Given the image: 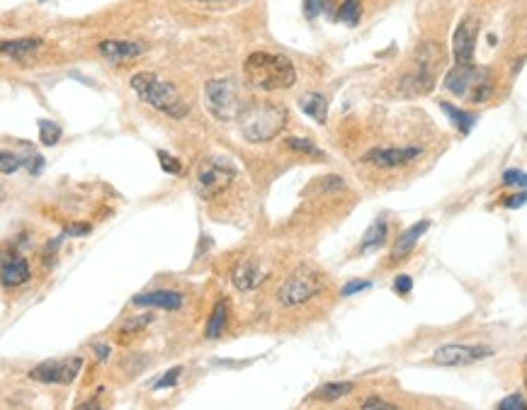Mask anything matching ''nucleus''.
I'll return each mask as SVG.
<instances>
[{
  "mask_svg": "<svg viewBox=\"0 0 527 410\" xmlns=\"http://www.w3.org/2000/svg\"><path fill=\"white\" fill-rule=\"evenodd\" d=\"M299 104H302V112L309 114L314 122H319V124L328 122V100L321 93H307L299 100Z\"/></svg>",
  "mask_w": 527,
  "mask_h": 410,
  "instance_id": "f3484780",
  "label": "nucleus"
},
{
  "mask_svg": "<svg viewBox=\"0 0 527 410\" xmlns=\"http://www.w3.org/2000/svg\"><path fill=\"white\" fill-rule=\"evenodd\" d=\"M0 202H3V189H0Z\"/></svg>",
  "mask_w": 527,
  "mask_h": 410,
  "instance_id": "a19ab883",
  "label": "nucleus"
},
{
  "mask_svg": "<svg viewBox=\"0 0 527 410\" xmlns=\"http://www.w3.org/2000/svg\"><path fill=\"white\" fill-rule=\"evenodd\" d=\"M338 20L347 25H357V20H360V3L357 0H345L338 10Z\"/></svg>",
  "mask_w": 527,
  "mask_h": 410,
  "instance_id": "b1692460",
  "label": "nucleus"
},
{
  "mask_svg": "<svg viewBox=\"0 0 527 410\" xmlns=\"http://www.w3.org/2000/svg\"><path fill=\"white\" fill-rule=\"evenodd\" d=\"M185 296L178 292H168V289H161V292H146V294H136L134 303L136 306H151V308H166V311H175V308L182 306Z\"/></svg>",
  "mask_w": 527,
  "mask_h": 410,
  "instance_id": "ddd939ff",
  "label": "nucleus"
},
{
  "mask_svg": "<svg viewBox=\"0 0 527 410\" xmlns=\"http://www.w3.org/2000/svg\"><path fill=\"white\" fill-rule=\"evenodd\" d=\"M22 163H25L22 158L8 153V151H0V170H3V172H15L20 165H22Z\"/></svg>",
  "mask_w": 527,
  "mask_h": 410,
  "instance_id": "cd10ccee",
  "label": "nucleus"
},
{
  "mask_svg": "<svg viewBox=\"0 0 527 410\" xmlns=\"http://www.w3.org/2000/svg\"><path fill=\"white\" fill-rule=\"evenodd\" d=\"M287 122V107L275 102H255L251 107H244L239 114L241 134L251 144H267L282 131Z\"/></svg>",
  "mask_w": 527,
  "mask_h": 410,
  "instance_id": "7ed1b4c3",
  "label": "nucleus"
},
{
  "mask_svg": "<svg viewBox=\"0 0 527 410\" xmlns=\"http://www.w3.org/2000/svg\"><path fill=\"white\" fill-rule=\"evenodd\" d=\"M224 328H226V301L221 299V301H217V306H214L212 315H209L204 335H207L209 340H217L219 335L224 333Z\"/></svg>",
  "mask_w": 527,
  "mask_h": 410,
  "instance_id": "aec40b11",
  "label": "nucleus"
},
{
  "mask_svg": "<svg viewBox=\"0 0 527 410\" xmlns=\"http://www.w3.org/2000/svg\"><path fill=\"white\" fill-rule=\"evenodd\" d=\"M503 182H505V185H510V187H515V185H518L520 189H523V187H525V182H527V177H525V172H523V170H508V172H505V175H503Z\"/></svg>",
  "mask_w": 527,
  "mask_h": 410,
  "instance_id": "7c9ffc66",
  "label": "nucleus"
},
{
  "mask_svg": "<svg viewBox=\"0 0 527 410\" xmlns=\"http://www.w3.org/2000/svg\"><path fill=\"white\" fill-rule=\"evenodd\" d=\"M491 355L493 350L486 345H442L440 350H435L433 360L442 367H465Z\"/></svg>",
  "mask_w": 527,
  "mask_h": 410,
  "instance_id": "1a4fd4ad",
  "label": "nucleus"
},
{
  "mask_svg": "<svg viewBox=\"0 0 527 410\" xmlns=\"http://www.w3.org/2000/svg\"><path fill=\"white\" fill-rule=\"evenodd\" d=\"M204 102L214 119L219 122H234L239 114L244 112V97H241V88L231 78H214L204 88Z\"/></svg>",
  "mask_w": 527,
  "mask_h": 410,
  "instance_id": "20e7f679",
  "label": "nucleus"
},
{
  "mask_svg": "<svg viewBox=\"0 0 527 410\" xmlns=\"http://www.w3.org/2000/svg\"><path fill=\"white\" fill-rule=\"evenodd\" d=\"M83 369L81 357H71V360H49L36 364L29 371V378L39 383H73L78 371Z\"/></svg>",
  "mask_w": 527,
  "mask_h": 410,
  "instance_id": "6e6552de",
  "label": "nucleus"
},
{
  "mask_svg": "<svg viewBox=\"0 0 527 410\" xmlns=\"http://www.w3.org/2000/svg\"><path fill=\"white\" fill-rule=\"evenodd\" d=\"M158 160H161V165H163V170H166V172L178 175V172L182 170V163L178 160V158H173L171 153H166V151H158Z\"/></svg>",
  "mask_w": 527,
  "mask_h": 410,
  "instance_id": "c85d7f7f",
  "label": "nucleus"
},
{
  "mask_svg": "<svg viewBox=\"0 0 527 410\" xmlns=\"http://www.w3.org/2000/svg\"><path fill=\"white\" fill-rule=\"evenodd\" d=\"M423 149L420 146H389V149H372L362 156V163L374 168H399L408 165L411 160H415Z\"/></svg>",
  "mask_w": 527,
  "mask_h": 410,
  "instance_id": "9d476101",
  "label": "nucleus"
},
{
  "mask_svg": "<svg viewBox=\"0 0 527 410\" xmlns=\"http://www.w3.org/2000/svg\"><path fill=\"white\" fill-rule=\"evenodd\" d=\"M362 408H365V410H396V406H394V403L382 401L379 396H370L365 403H362Z\"/></svg>",
  "mask_w": 527,
  "mask_h": 410,
  "instance_id": "2f4dec72",
  "label": "nucleus"
},
{
  "mask_svg": "<svg viewBox=\"0 0 527 410\" xmlns=\"http://www.w3.org/2000/svg\"><path fill=\"white\" fill-rule=\"evenodd\" d=\"M440 107H442V112H445L447 117L457 124V129H460L462 134H469V131H472V126L476 124V114L462 112V109H457L455 104H450V102H440Z\"/></svg>",
  "mask_w": 527,
  "mask_h": 410,
  "instance_id": "412c9836",
  "label": "nucleus"
},
{
  "mask_svg": "<svg viewBox=\"0 0 527 410\" xmlns=\"http://www.w3.org/2000/svg\"><path fill=\"white\" fill-rule=\"evenodd\" d=\"M202 3H212V0H202Z\"/></svg>",
  "mask_w": 527,
  "mask_h": 410,
  "instance_id": "79ce46f5",
  "label": "nucleus"
},
{
  "mask_svg": "<svg viewBox=\"0 0 527 410\" xmlns=\"http://www.w3.org/2000/svg\"><path fill=\"white\" fill-rule=\"evenodd\" d=\"M428 228H430V221L423 219V221H418L415 226H411L408 231H403V235L396 240V245H394V250H392V262L403 260V257L413 250V245L420 240V235H423Z\"/></svg>",
  "mask_w": 527,
  "mask_h": 410,
  "instance_id": "2eb2a0df",
  "label": "nucleus"
},
{
  "mask_svg": "<svg viewBox=\"0 0 527 410\" xmlns=\"http://www.w3.org/2000/svg\"><path fill=\"white\" fill-rule=\"evenodd\" d=\"M520 408H525V401H523V396H520V393L508 396L505 401L498 403V410H520Z\"/></svg>",
  "mask_w": 527,
  "mask_h": 410,
  "instance_id": "f704fd0d",
  "label": "nucleus"
},
{
  "mask_svg": "<svg viewBox=\"0 0 527 410\" xmlns=\"http://www.w3.org/2000/svg\"><path fill=\"white\" fill-rule=\"evenodd\" d=\"M384 243H387V224H384V221H377V224H372L370 228H367L365 238H362V245H360V252H370L374 248H382Z\"/></svg>",
  "mask_w": 527,
  "mask_h": 410,
  "instance_id": "4be33fe9",
  "label": "nucleus"
},
{
  "mask_svg": "<svg viewBox=\"0 0 527 410\" xmlns=\"http://www.w3.org/2000/svg\"><path fill=\"white\" fill-rule=\"evenodd\" d=\"M239 175L236 165L224 158H209L207 163H202L197 172V192L204 199H214L217 194L224 192L226 187L234 182V177Z\"/></svg>",
  "mask_w": 527,
  "mask_h": 410,
  "instance_id": "0eeeda50",
  "label": "nucleus"
},
{
  "mask_svg": "<svg viewBox=\"0 0 527 410\" xmlns=\"http://www.w3.org/2000/svg\"><path fill=\"white\" fill-rule=\"evenodd\" d=\"M352 388H355V383H350V381H328V383H323V386H321L311 398H319V401L333 403V401H340V398H345L347 393H352Z\"/></svg>",
  "mask_w": 527,
  "mask_h": 410,
  "instance_id": "6ab92c4d",
  "label": "nucleus"
},
{
  "mask_svg": "<svg viewBox=\"0 0 527 410\" xmlns=\"http://www.w3.org/2000/svg\"><path fill=\"white\" fill-rule=\"evenodd\" d=\"M154 320V315H139V318H129L126 323L122 325V335H131V333H136V330H141V328H146V325Z\"/></svg>",
  "mask_w": 527,
  "mask_h": 410,
  "instance_id": "bb28decb",
  "label": "nucleus"
},
{
  "mask_svg": "<svg viewBox=\"0 0 527 410\" xmlns=\"http://www.w3.org/2000/svg\"><path fill=\"white\" fill-rule=\"evenodd\" d=\"M525 204V192H520L518 197H510L508 202H505V207L508 209H518V207H523Z\"/></svg>",
  "mask_w": 527,
  "mask_h": 410,
  "instance_id": "4c0bfd02",
  "label": "nucleus"
},
{
  "mask_svg": "<svg viewBox=\"0 0 527 410\" xmlns=\"http://www.w3.org/2000/svg\"><path fill=\"white\" fill-rule=\"evenodd\" d=\"M180 374H182V367H173V369H168L166 374H163L158 381L154 383V388L156 391H163V388H171V386H175L178 383V378H180Z\"/></svg>",
  "mask_w": 527,
  "mask_h": 410,
  "instance_id": "a878e982",
  "label": "nucleus"
},
{
  "mask_svg": "<svg viewBox=\"0 0 527 410\" xmlns=\"http://www.w3.org/2000/svg\"><path fill=\"white\" fill-rule=\"evenodd\" d=\"M95 355H98L100 360H107V355H109V347H107V345H95Z\"/></svg>",
  "mask_w": 527,
  "mask_h": 410,
  "instance_id": "ea45409f",
  "label": "nucleus"
},
{
  "mask_svg": "<svg viewBox=\"0 0 527 410\" xmlns=\"http://www.w3.org/2000/svg\"><path fill=\"white\" fill-rule=\"evenodd\" d=\"M44 41L36 39V36H27V39H13V41H3L0 44V54L5 56H27L32 51L41 49Z\"/></svg>",
  "mask_w": 527,
  "mask_h": 410,
  "instance_id": "a211bd4d",
  "label": "nucleus"
},
{
  "mask_svg": "<svg viewBox=\"0 0 527 410\" xmlns=\"http://www.w3.org/2000/svg\"><path fill=\"white\" fill-rule=\"evenodd\" d=\"M27 280H29V265L25 257L15 255L10 262L0 265V284L3 287H20V284H25Z\"/></svg>",
  "mask_w": 527,
  "mask_h": 410,
  "instance_id": "dca6fc26",
  "label": "nucleus"
},
{
  "mask_svg": "<svg viewBox=\"0 0 527 410\" xmlns=\"http://www.w3.org/2000/svg\"><path fill=\"white\" fill-rule=\"evenodd\" d=\"M411 289H413V280H411L408 275H399L396 280H394V292L401 294V296H406Z\"/></svg>",
  "mask_w": 527,
  "mask_h": 410,
  "instance_id": "72a5a7b5",
  "label": "nucleus"
},
{
  "mask_svg": "<svg viewBox=\"0 0 527 410\" xmlns=\"http://www.w3.org/2000/svg\"><path fill=\"white\" fill-rule=\"evenodd\" d=\"M262 277H265V272H262V267L258 265L255 260H241L239 265L234 267L231 282H234V287L241 289V292H251V289L260 287Z\"/></svg>",
  "mask_w": 527,
  "mask_h": 410,
  "instance_id": "f8f14e48",
  "label": "nucleus"
},
{
  "mask_svg": "<svg viewBox=\"0 0 527 410\" xmlns=\"http://www.w3.org/2000/svg\"><path fill=\"white\" fill-rule=\"evenodd\" d=\"M307 3V15L309 18H316L319 13H323L328 8V0H304Z\"/></svg>",
  "mask_w": 527,
  "mask_h": 410,
  "instance_id": "c9c22d12",
  "label": "nucleus"
},
{
  "mask_svg": "<svg viewBox=\"0 0 527 410\" xmlns=\"http://www.w3.org/2000/svg\"><path fill=\"white\" fill-rule=\"evenodd\" d=\"M287 146H289L292 151H299V153H307V156H316V158L323 156V153H321L319 146H314L309 139H299V136H289V139H287Z\"/></svg>",
  "mask_w": 527,
  "mask_h": 410,
  "instance_id": "393cba45",
  "label": "nucleus"
},
{
  "mask_svg": "<svg viewBox=\"0 0 527 410\" xmlns=\"http://www.w3.org/2000/svg\"><path fill=\"white\" fill-rule=\"evenodd\" d=\"M323 275L311 265H302L289 275V280L279 289V303L282 306H302L309 299L319 296L323 292Z\"/></svg>",
  "mask_w": 527,
  "mask_h": 410,
  "instance_id": "423d86ee",
  "label": "nucleus"
},
{
  "mask_svg": "<svg viewBox=\"0 0 527 410\" xmlns=\"http://www.w3.org/2000/svg\"><path fill=\"white\" fill-rule=\"evenodd\" d=\"M246 81L255 90H287L297 83V71L287 56L255 51L246 61Z\"/></svg>",
  "mask_w": 527,
  "mask_h": 410,
  "instance_id": "f257e3e1",
  "label": "nucleus"
},
{
  "mask_svg": "<svg viewBox=\"0 0 527 410\" xmlns=\"http://www.w3.org/2000/svg\"><path fill=\"white\" fill-rule=\"evenodd\" d=\"M13 257H15V250H13V248H3V245H0V265L10 262Z\"/></svg>",
  "mask_w": 527,
  "mask_h": 410,
  "instance_id": "58836bf2",
  "label": "nucleus"
},
{
  "mask_svg": "<svg viewBox=\"0 0 527 410\" xmlns=\"http://www.w3.org/2000/svg\"><path fill=\"white\" fill-rule=\"evenodd\" d=\"M316 185H319L321 192H328V189H340L345 185V180L338 175H326V177H321V180H316Z\"/></svg>",
  "mask_w": 527,
  "mask_h": 410,
  "instance_id": "c756f323",
  "label": "nucleus"
},
{
  "mask_svg": "<svg viewBox=\"0 0 527 410\" xmlns=\"http://www.w3.org/2000/svg\"><path fill=\"white\" fill-rule=\"evenodd\" d=\"M131 90L139 95L146 104H151L154 109L173 119H182L189 112L187 102L180 97L178 88L173 83L158 78L156 73H136V76H131Z\"/></svg>",
  "mask_w": 527,
  "mask_h": 410,
  "instance_id": "f03ea898",
  "label": "nucleus"
},
{
  "mask_svg": "<svg viewBox=\"0 0 527 410\" xmlns=\"http://www.w3.org/2000/svg\"><path fill=\"white\" fill-rule=\"evenodd\" d=\"M452 49H455L457 63H472L474 49H476V20L474 18L462 20L460 27L455 32V39H452Z\"/></svg>",
  "mask_w": 527,
  "mask_h": 410,
  "instance_id": "9b49d317",
  "label": "nucleus"
},
{
  "mask_svg": "<svg viewBox=\"0 0 527 410\" xmlns=\"http://www.w3.org/2000/svg\"><path fill=\"white\" fill-rule=\"evenodd\" d=\"M372 287V282H367V280H355V282H350V284H345L342 287V296H352V294H357V292H365V289H370Z\"/></svg>",
  "mask_w": 527,
  "mask_h": 410,
  "instance_id": "473e14b6",
  "label": "nucleus"
},
{
  "mask_svg": "<svg viewBox=\"0 0 527 410\" xmlns=\"http://www.w3.org/2000/svg\"><path fill=\"white\" fill-rule=\"evenodd\" d=\"M91 233V224H71L66 226V235H86Z\"/></svg>",
  "mask_w": 527,
  "mask_h": 410,
  "instance_id": "e433bc0d",
  "label": "nucleus"
},
{
  "mask_svg": "<svg viewBox=\"0 0 527 410\" xmlns=\"http://www.w3.org/2000/svg\"><path fill=\"white\" fill-rule=\"evenodd\" d=\"M100 54L107 56V59L112 61H129V59H136V56L144 54V46L136 44V41H119V39H107V41H100Z\"/></svg>",
  "mask_w": 527,
  "mask_h": 410,
  "instance_id": "4468645a",
  "label": "nucleus"
},
{
  "mask_svg": "<svg viewBox=\"0 0 527 410\" xmlns=\"http://www.w3.org/2000/svg\"><path fill=\"white\" fill-rule=\"evenodd\" d=\"M61 139V126L56 122H46V119H41L39 122V141L44 146H56Z\"/></svg>",
  "mask_w": 527,
  "mask_h": 410,
  "instance_id": "5701e85b",
  "label": "nucleus"
},
{
  "mask_svg": "<svg viewBox=\"0 0 527 410\" xmlns=\"http://www.w3.org/2000/svg\"><path fill=\"white\" fill-rule=\"evenodd\" d=\"M445 88L457 97H467L472 102H483L493 93L488 83V73L472 63H457L445 78Z\"/></svg>",
  "mask_w": 527,
  "mask_h": 410,
  "instance_id": "39448f33",
  "label": "nucleus"
}]
</instances>
